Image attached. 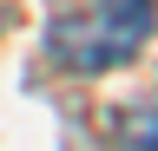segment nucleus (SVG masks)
Listing matches in <instances>:
<instances>
[{
  "mask_svg": "<svg viewBox=\"0 0 158 151\" xmlns=\"http://www.w3.org/2000/svg\"><path fill=\"white\" fill-rule=\"evenodd\" d=\"M152 20H158L152 0H99L92 13L53 26V53L73 72H106V66L132 59V53L152 40Z\"/></svg>",
  "mask_w": 158,
  "mask_h": 151,
  "instance_id": "f257e3e1",
  "label": "nucleus"
},
{
  "mask_svg": "<svg viewBox=\"0 0 158 151\" xmlns=\"http://www.w3.org/2000/svg\"><path fill=\"white\" fill-rule=\"evenodd\" d=\"M118 151H158V105H132V118L118 125Z\"/></svg>",
  "mask_w": 158,
  "mask_h": 151,
  "instance_id": "f03ea898",
  "label": "nucleus"
}]
</instances>
